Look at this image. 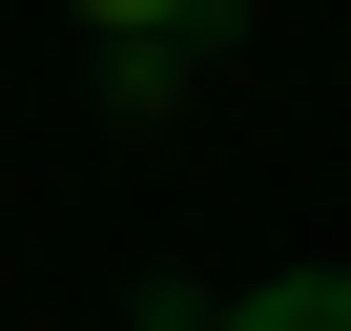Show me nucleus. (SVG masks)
Returning a JSON list of instances; mask_svg holds the SVG:
<instances>
[{
	"label": "nucleus",
	"mask_w": 351,
	"mask_h": 331,
	"mask_svg": "<svg viewBox=\"0 0 351 331\" xmlns=\"http://www.w3.org/2000/svg\"><path fill=\"white\" fill-rule=\"evenodd\" d=\"M207 0H83V42H186Z\"/></svg>",
	"instance_id": "2"
},
{
	"label": "nucleus",
	"mask_w": 351,
	"mask_h": 331,
	"mask_svg": "<svg viewBox=\"0 0 351 331\" xmlns=\"http://www.w3.org/2000/svg\"><path fill=\"white\" fill-rule=\"evenodd\" d=\"M207 331H351V269H289V290H248V310H207Z\"/></svg>",
	"instance_id": "1"
},
{
	"label": "nucleus",
	"mask_w": 351,
	"mask_h": 331,
	"mask_svg": "<svg viewBox=\"0 0 351 331\" xmlns=\"http://www.w3.org/2000/svg\"><path fill=\"white\" fill-rule=\"evenodd\" d=\"M145 331H207V310H145Z\"/></svg>",
	"instance_id": "3"
}]
</instances>
